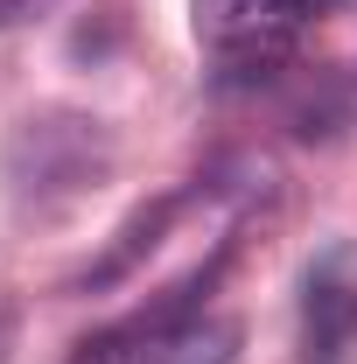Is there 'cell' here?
<instances>
[{
    "mask_svg": "<svg viewBox=\"0 0 357 364\" xmlns=\"http://www.w3.org/2000/svg\"><path fill=\"white\" fill-rule=\"evenodd\" d=\"M322 14V0H196V28L211 36V43H287V28L294 21H309Z\"/></svg>",
    "mask_w": 357,
    "mask_h": 364,
    "instance_id": "1",
    "label": "cell"
},
{
    "mask_svg": "<svg viewBox=\"0 0 357 364\" xmlns=\"http://www.w3.org/2000/svg\"><path fill=\"white\" fill-rule=\"evenodd\" d=\"M357 336V287L336 280V273H315L309 301H302V343H309V364H336Z\"/></svg>",
    "mask_w": 357,
    "mask_h": 364,
    "instance_id": "2",
    "label": "cell"
},
{
    "mask_svg": "<svg viewBox=\"0 0 357 364\" xmlns=\"http://www.w3.org/2000/svg\"><path fill=\"white\" fill-rule=\"evenodd\" d=\"M169 218H176V196H169V203H154V210H140L134 225H127V231H119V238H112V245H105V252L85 267V280H78V287H85V294H105V287H119V280H127V273H134L140 259L161 245Z\"/></svg>",
    "mask_w": 357,
    "mask_h": 364,
    "instance_id": "3",
    "label": "cell"
},
{
    "mask_svg": "<svg viewBox=\"0 0 357 364\" xmlns=\"http://www.w3.org/2000/svg\"><path fill=\"white\" fill-rule=\"evenodd\" d=\"M140 358L147 364H231L238 358V322H176Z\"/></svg>",
    "mask_w": 357,
    "mask_h": 364,
    "instance_id": "4",
    "label": "cell"
},
{
    "mask_svg": "<svg viewBox=\"0 0 357 364\" xmlns=\"http://www.w3.org/2000/svg\"><path fill=\"white\" fill-rule=\"evenodd\" d=\"M70 364H127V343L119 336H91V343H78Z\"/></svg>",
    "mask_w": 357,
    "mask_h": 364,
    "instance_id": "5",
    "label": "cell"
},
{
    "mask_svg": "<svg viewBox=\"0 0 357 364\" xmlns=\"http://www.w3.org/2000/svg\"><path fill=\"white\" fill-rule=\"evenodd\" d=\"M36 7H43V0H0V28H21Z\"/></svg>",
    "mask_w": 357,
    "mask_h": 364,
    "instance_id": "6",
    "label": "cell"
}]
</instances>
